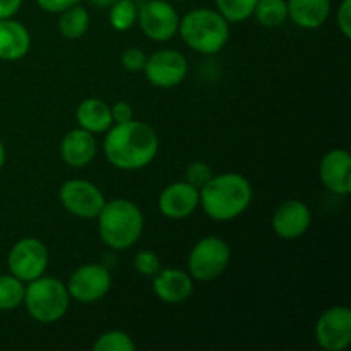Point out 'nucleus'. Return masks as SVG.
<instances>
[{"label": "nucleus", "mask_w": 351, "mask_h": 351, "mask_svg": "<svg viewBox=\"0 0 351 351\" xmlns=\"http://www.w3.org/2000/svg\"><path fill=\"white\" fill-rule=\"evenodd\" d=\"M103 151L112 167L123 171L143 170L160 151V137L151 125L141 120L113 123L106 130Z\"/></svg>", "instance_id": "nucleus-1"}, {"label": "nucleus", "mask_w": 351, "mask_h": 351, "mask_svg": "<svg viewBox=\"0 0 351 351\" xmlns=\"http://www.w3.org/2000/svg\"><path fill=\"white\" fill-rule=\"evenodd\" d=\"M254 197V189L243 175L230 173L213 175L211 180L199 191V206L215 221L225 223L237 219L249 209Z\"/></svg>", "instance_id": "nucleus-2"}, {"label": "nucleus", "mask_w": 351, "mask_h": 351, "mask_svg": "<svg viewBox=\"0 0 351 351\" xmlns=\"http://www.w3.org/2000/svg\"><path fill=\"white\" fill-rule=\"evenodd\" d=\"M101 242L113 250H127L139 242L144 232V215L129 199H112L96 216Z\"/></svg>", "instance_id": "nucleus-3"}, {"label": "nucleus", "mask_w": 351, "mask_h": 351, "mask_svg": "<svg viewBox=\"0 0 351 351\" xmlns=\"http://www.w3.org/2000/svg\"><path fill=\"white\" fill-rule=\"evenodd\" d=\"M178 34L191 50L202 55H216L230 40V23L215 9H192L180 17Z\"/></svg>", "instance_id": "nucleus-4"}, {"label": "nucleus", "mask_w": 351, "mask_h": 351, "mask_svg": "<svg viewBox=\"0 0 351 351\" xmlns=\"http://www.w3.org/2000/svg\"><path fill=\"white\" fill-rule=\"evenodd\" d=\"M23 305L40 324H55L69 311L71 295L64 281L53 276H40L26 283Z\"/></svg>", "instance_id": "nucleus-5"}, {"label": "nucleus", "mask_w": 351, "mask_h": 351, "mask_svg": "<svg viewBox=\"0 0 351 351\" xmlns=\"http://www.w3.org/2000/svg\"><path fill=\"white\" fill-rule=\"evenodd\" d=\"M232 259V249L228 243L219 237H204L192 247L187 259V273L192 280L208 281L216 280L228 269Z\"/></svg>", "instance_id": "nucleus-6"}, {"label": "nucleus", "mask_w": 351, "mask_h": 351, "mask_svg": "<svg viewBox=\"0 0 351 351\" xmlns=\"http://www.w3.org/2000/svg\"><path fill=\"white\" fill-rule=\"evenodd\" d=\"M48 263H50V254L47 245L34 237L17 240L7 256L9 273L19 278L23 283H29L43 276Z\"/></svg>", "instance_id": "nucleus-7"}, {"label": "nucleus", "mask_w": 351, "mask_h": 351, "mask_svg": "<svg viewBox=\"0 0 351 351\" xmlns=\"http://www.w3.org/2000/svg\"><path fill=\"white\" fill-rule=\"evenodd\" d=\"M58 201L69 215L81 219H96L106 202L99 187L84 178H71L58 191Z\"/></svg>", "instance_id": "nucleus-8"}, {"label": "nucleus", "mask_w": 351, "mask_h": 351, "mask_svg": "<svg viewBox=\"0 0 351 351\" xmlns=\"http://www.w3.org/2000/svg\"><path fill=\"white\" fill-rule=\"evenodd\" d=\"M178 12L168 0H146L137 3V24L151 41H170L178 33Z\"/></svg>", "instance_id": "nucleus-9"}, {"label": "nucleus", "mask_w": 351, "mask_h": 351, "mask_svg": "<svg viewBox=\"0 0 351 351\" xmlns=\"http://www.w3.org/2000/svg\"><path fill=\"white\" fill-rule=\"evenodd\" d=\"M65 287L71 300L95 304L108 295L112 288V273L103 264H82L71 274Z\"/></svg>", "instance_id": "nucleus-10"}, {"label": "nucleus", "mask_w": 351, "mask_h": 351, "mask_svg": "<svg viewBox=\"0 0 351 351\" xmlns=\"http://www.w3.org/2000/svg\"><path fill=\"white\" fill-rule=\"evenodd\" d=\"M144 74L149 84L160 89H170L184 82L187 77L189 64L182 51L173 48H163L146 58Z\"/></svg>", "instance_id": "nucleus-11"}, {"label": "nucleus", "mask_w": 351, "mask_h": 351, "mask_svg": "<svg viewBox=\"0 0 351 351\" xmlns=\"http://www.w3.org/2000/svg\"><path fill=\"white\" fill-rule=\"evenodd\" d=\"M315 339L326 351H345L351 345V311L346 305L326 308L315 322Z\"/></svg>", "instance_id": "nucleus-12"}, {"label": "nucleus", "mask_w": 351, "mask_h": 351, "mask_svg": "<svg viewBox=\"0 0 351 351\" xmlns=\"http://www.w3.org/2000/svg\"><path fill=\"white\" fill-rule=\"evenodd\" d=\"M273 230L280 239L297 240L308 232L312 223L311 208L304 201L290 199L278 206L273 215Z\"/></svg>", "instance_id": "nucleus-13"}, {"label": "nucleus", "mask_w": 351, "mask_h": 351, "mask_svg": "<svg viewBox=\"0 0 351 351\" xmlns=\"http://www.w3.org/2000/svg\"><path fill=\"white\" fill-rule=\"evenodd\" d=\"M319 178L322 185L335 195L351 192V156L345 149H331L319 163Z\"/></svg>", "instance_id": "nucleus-14"}, {"label": "nucleus", "mask_w": 351, "mask_h": 351, "mask_svg": "<svg viewBox=\"0 0 351 351\" xmlns=\"http://www.w3.org/2000/svg\"><path fill=\"white\" fill-rule=\"evenodd\" d=\"M160 213L168 219H185L199 208V189L185 180L173 182L161 191Z\"/></svg>", "instance_id": "nucleus-15"}, {"label": "nucleus", "mask_w": 351, "mask_h": 351, "mask_svg": "<svg viewBox=\"0 0 351 351\" xmlns=\"http://www.w3.org/2000/svg\"><path fill=\"white\" fill-rule=\"evenodd\" d=\"M153 291L165 304H182L194 293V280L187 271L167 267L153 276Z\"/></svg>", "instance_id": "nucleus-16"}, {"label": "nucleus", "mask_w": 351, "mask_h": 351, "mask_svg": "<svg viewBox=\"0 0 351 351\" xmlns=\"http://www.w3.org/2000/svg\"><path fill=\"white\" fill-rule=\"evenodd\" d=\"M96 151H98V143L95 134L81 127L69 130L60 143V158L72 168L88 167L95 160Z\"/></svg>", "instance_id": "nucleus-17"}, {"label": "nucleus", "mask_w": 351, "mask_h": 351, "mask_svg": "<svg viewBox=\"0 0 351 351\" xmlns=\"http://www.w3.org/2000/svg\"><path fill=\"white\" fill-rule=\"evenodd\" d=\"M31 48V34L14 17L0 19V60L16 62L26 57Z\"/></svg>", "instance_id": "nucleus-18"}, {"label": "nucleus", "mask_w": 351, "mask_h": 351, "mask_svg": "<svg viewBox=\"0 0 351 351\" xmlns=\"http://www.w3.org/2000/svg\"><path fill=\"white\" fill-rule=\"evenodd\" d=\"M288 19L302 29H319L329 19L331 0H287Z\"/></svg>", "instance_id": "nucleus-19"}, {"label": "nucleus", "mask_w": 351, "mask_h": 351, "mask_svg": "<svg viewBox=\"0 0 351 351\" xmlns=\"http://www.w3.org/2000/svg\"><path fill=\"white\" fill-rule=\"evenodd\" d=\"M79 127L91 134H105L113 125L112 110L106 101L99 98L82 99L75 110Z\"/></svg>", "instance_id": "nucleus-20"}, {"label": "nucleus", "mask_w": 351, "mask_h": 351, "mask_svg": "<svg viewBox=\"0 0 351 351\" xmlns=\"http://www.w3.org/2000/svg\"><path fill=\"white\" fill-rule=\"evenodd\" d=\"M89 23H91V17H89L88 9L77 3L58 14L57 29L65 40H79L88 33Z\"/></svg>", "instance_id": "nucleus-21"}, {"label": "nucleus", "mask_w": 351, "mask_h": 351, "mask_svg": "<svg viewBox=\"0 0 351 351\" xmlns=\"http://www.w3.org/2000/svg\"><path fill=\"white\" fill-rule=\"evenodd\" d=\"M252 16L264 27H278L288 19L287 0H257Z\"/></svg>", "instance_id": "nucleus-22"}, {"label": "nucleus", "mask_w": 351, "mask_h": 351, "mask_svg": "<svg viewBox=\"0 0 351 351\" xmlns=\"http://www.w3.org/2000/svg\"><path fill=\"white\" fill-rule=\"evenodd\" d=\"M26 283L14 274H0V311L10 312L23 305Z\"/></svg>", "instance_id": "nucleus-23"}, {"label": "nucleus", "mask_w": 351, "mask_h": 351, "mask_svg": "<svg viewBox=\"0 0 351 351\" xmlns=\"http://www.w3.org/2000/svg\"><path fill=\"white\" fill-rule=\"evenodd\" d=\"M108 9L110 26L119 33L129 31L134 24H137V2L134 0H117Z\"/></svg>", "instance_id": "nucleus-24"}, {"label": "nucleus", "mask_w": 351, "mask_h": 351, "mask_svg": "<svg viewBox=\"0 0 351 351\" xmlns=\"http://www.w3.org/2000/svg\"><path fill=\"white\" fill-rule=\"evenodd\" d=\"M215 3L228 23H243L252 17L257 0H215Z\"/></svg>", "instance_id": "nucleus-25"}, {"label": "nucleus", "mask_w": 351, "mask_h": 351, "mask_svg": "<svg viewBox=\"0 0 351 351\" xmlns=\"http://www.w3.org/2000/svg\"><path fill=\"white\" fill-rule=\"evenodd\" d=\"M93 350L95 351H134L136 350V343L130 338L127 332L119 331H108L103 332L101 336L96 338L93 343Z\"/></svg>", "instance_id": "nucleus-26"}, {"label": "nucleus", "mask_w": 351, "mask_h": 351, "mask_svg": "<svg viewBox=\"0 0 351 351\" xmlns=\"http://www.w3.org/2000/svg\"><path fill=\"white\" fill-rule=\"evenodd\" d=\"M134 267L141 276H154L161 269V261L154 250H139L134 256Z\"/></svg>", "instance_id": "nucleus-27"}, {"label": "nucleus", "mask_w": 351, "mask_h": 351, "mask_svg": "<svg viewBox=\"0 0 351 351\" xmlns=\"http://www.w3.org/2000/svg\"><path fill=\"white\" fill-rule=\"evenodd\" d=\"M213 175L215 173H213L211 167L204 161H194L185 168V182L191 184L192 187L199 189V191L211 180Z\"/></svg>", "instance_id": "nucleus-28"}, {"label": "nucleus", "mask_w": 351, "mask_h": 351, "mask_svg": "<svg viewBox=\"0 0 351 351\" xmlns=\"http://www.w3.org/2000/svg\"><path fill=\"white\" fill-rule=\"evenodd\" d=\"M147 55L144 53L141 48L130 47L125 48L120 55V62H122V67L129 72H141L144 69V64H146Z\"/></svg>", "instance_id": "nucleus-29"}, {"label": "nucleus", "mask_w": 351, "mask_h": 351, "mask_svg": "<svg viewBox=\"0 0 351 351\" xmlns=\"http://www.w3.org/2000/svg\"><path fill=\"white\" fill-rule=\"evenodd\" d=\"M338 27L346 40L351 38V0H343L338 9Z\"/></svg>", "instance_id": "nucleus-30"}, {"label": "nucleus", "mask_w": 351, "mask_h": 351, "mask_svg": "<svg viewBox=\"0 0 351 351\" xmlns=\"http://www.w3.org/2000/svg\"><path fill=\"white\" fill-rule=\"evenodd\" d=\"M81 0H36L38 7L48 14H60L72 5H77Z\"/></svg>", "instance_id": "nucleus-31"}, {"label": "nucleus", "mask_w": 351, "mask_h": 351, "mask_svg": "<svg viewBox=\"0 0 351 351\" xmlns=\"http://www.w3.org/2000/svg\"><path fill=\"white\" fill-rule=\"evenodd\" d=\"M110 110H112L113 123H123L134 119V110L127 101L113 103V105L110 106Z\"/></svg>", "instance_id": "nucleus-32"}, {"label": "nucleus", "mask_w": 351, "mask_h": 351, "mask_svg": "<svg viewBox=\"0 0 351 351\" xmlns=\"http://www.w3.org/2000/svg\"><path fill=\"white\" fill-rule=\"evenodd\" d=\"M23 0H0V19H9L19 12Z\"/></svg>", "instance_id": "nucleus-33"}, {"label": "nucleus", "mask_w": 351, "mask_h": 351, "mask_svg": "<svg viewBox=\"0 0 351 351\" xmlns=\"http://www.w3.org/2000/svg\"><path fill=\"white\" fill-rule=\"evenodd\" d=\"M95 7H99V9H108L110 5L117 2V0H89Z\"/></svg>", "instance_id": "nucleus-34"}, {"label": "nucleus", "mask_w": 351, "mask_h": 351, "mask_svg": "<svg viewBox=\"0 0 351 351\" xmlns=\"http://www.w3.org/2000/svg\"><path fill=\"white\" fill-rule=\"evenodd\" d=\"M5 160H7V151H5V146H3V143L0 141V170H2L3 165H5Z\"/></svg>", "instance_id": "nucleus-35"}, {"label": "nucleus", "mask_w": 351, "mask_h": 351, "mask_svg": "<svg viewBox=\"0 0 351 351\" xmlns=\"http://www.w3.org/2000/svg\"><path fill=\"white\" fill-rule=\"evenodd\" d=\"M168 2H185V0H168Z\"/></svg>", "instance_id": "nucleus-36"}, {"label": "nucleus", "mask_w": 351, "mask_h": 351, "mask_svg": "<svg viewBox=\"0 0 351 351\" xmlns=\"http://www.w3.org/2000/svg\"><path fill=\"white\" fill-rule=\"evenodd\" d=\"M134 2H137V3H141V2H146V0H134Z\"/></svg>", "instance_id": "nucleus-37"}]
</instances>
